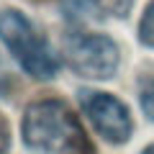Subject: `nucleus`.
<instances>
[{
	"instance_id": "obj_1",
	"label": "nucleus",
	"mask_w": 154,
	"mask_h": 154,
	"mask_svg": "<svg viewBox=\"0 0 154 154\" xmlns=\"http://www.w3.org/2000/svg\"><path fill=\"white\" fill-rule=\"evenodd\" d=\"M23 144L36 154H95L77 113L59 98H44L26 108Z\"/></svg>"
},
{
	"instance_id": "obj_2",
	"label": "nucleus",
	"mask_w": 154,
	"mask_h": 154,
	"mask_svg": "<svg viewBox=\"0 0 154 154\" xmlns=\"http://www.w3.org/2000/svg\"><path fill=\"white\" fill-rule=\"evenodd\" d=\"M0 41L26 75L36 80H51L59 72V59L51 51L46 36L36 23L18 8H5L0 13Z\"/></svg>"
},
{
	"instance_id": "obj_3",
	"label": "nucleus",
	"mask_w": 154,
	"mask_h": 154,
	"mask_svg": "<svg viewBox=\"0 0 154 154\" xmlns=\"http://www.w3.org/2000/svg\"><path fill=\"white\" fill-rule=\"evenodd\" d=\"M64 59L80 77L88 80H108L118 72L121 51L110 36L88 31H69L62 38Z\"/></svg>"
},
{
	"instance_id": "obj_4",
	"label": "nucleus",
	"mask_w": 154,
	"mask_h": 154,
	"mask_svg": "<svg viewBox=\"0 0 154 154\" xmlns=\"http://www.w3.org/2000/svg\"><path fill=\"white\" fill-rule=\"evenodd\" d=\"M80 105H82L88 121L108 144H126L134 134V118L126 103L116 95L100 93V90H80Z\"/></svg>"
},
{
	"instance_id": "obj_5",
	"label": "nucleus",
	"mask_w": 154,
	"mask_h": 154,
	"mask_svg": "<svg viewBox=\"0 0 154 154\" xmlns=\"http://www.w3.org/2000/svg\"><path fill=\"white\" fill-rule=\"evenodd\" d=\"M136 88H139V103H141L146 118L154 123V64H146L139 72Z\"/></svg>"
},
{
	"instance_id": "obj_6",
	"label": "nucleus",
	"mask_w": 154,
	"mask_h": 154,
	"mask_svg": "<svg viewBox=\"0 0 154 154\" xmlns=\"http://www.w3.org/2000/svg\"><path fill=\"white\" fill-rule=\"evenodd\" d=\"M59 3H62V8H64L69 16H75V18H100L95 0H59Z\"/></svg>"
},
{
	"instance_id": "obj_7",
	"label": "nucleus",
	"mask_w": 154,
	"mask_h": 154,
	"mask_svg": "<svg viewBox=\"0 0 154 154\" xmlns=\"http://www.w3.org/2000/svg\"><path fill=\"white\" fill-rule=\"evenodd\" d=\"M139 38H141L144 46L154 49V0H149L146 11H144L141 21H139Z\"/></svg>"
},
{
	"instance_id": "obj_8",
	"label": "nucleus",
	"mask_w": 154,
	"mask_h": 154,
	"mask_svg": "<svg viewBox=\"0 0 154 154\" xmlns=\"http://www.w3.org/2000/svg\"><path fill=\"white\" fill-rule=\"evenodd\" d=\"M95 5H98L100 18L103 16L123 18V16H128V11H131V0H95Z\"/></svg>"
},
{
	"instance_id": "obj_9",
	"label": "nucleus",
	"mask_w": 154,
	"mask_h": 154,
	"mask_svg": "<svg viewBox=\"0 0 154 154\" xmlns=\"http://www.w3.org/2000/svg\"><path fill=\"white\" fill-rule=\"evenodd\" d=\"M8 144H11V128H8V121L5 116L0 113V154L8 149Z\"/></svg>"
},
{
	"instance_id": "obj_10",
	"label": "nucleus",
	"mask_w": 154,
	"mask_h": 154,
	"mask_svg": "<svg viewBox=\"0 0 154 154\" xmlns=\"http://www.w3.org/2000/svg\"><path fill=\"white\" fill-rule=\"evenodd\" d=\"M141 154H154V144H152V146H146V149H144Z\"/></svg>"
}]
</instances>
